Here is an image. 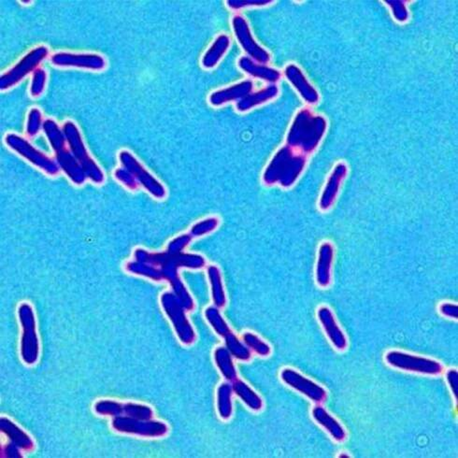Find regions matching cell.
I'll return each mask as SVG.
<instances>
[{"instance_id": "cell-1", "label": "cell", "mask_w": 458, "mask_h": 458, "mask_svg": "<svg viewBox=\"0 0 458 458\" xmlns=\"http://www.w3.org/2000/svg\"><path fill=\"white\" fill-rule=\"evenodd\" d=\"M134 257L139 262L150 264L158 268L166 280L171 285L173 293L179 298L187 311H193L195 304L192 296L180 281L178 269L187 268L201 269L206 265V260L201 255L196 254H185V253L171 252L167 250L162 253H150L144 249H137L134 252Z\"/></svg>"}, {"instance_id": "cell-2", "label": "cell", "mask_w": 458, "mask_h": 458, "mask_svg": "<svg viewBox=\"0 0 458 458\" xmlns=\"http://www.w3.org/2000/svg\"><path fill=\"white\" fill-rule=\"evenodd\" d=\"M327 128L324 117L308 109L300 110L288 130L287 145L304 155H311L319 146Z\"/></svg>"}, {"instance_id": "cell-3", "label": "cell", "mask_w": 458, "mask_h": 458, "mask_svg": "<svg viewBox=\"0 0 458 458\" xmlns=\"http://www.w3.org/2000/svg\"><path fill=\"white\" fill-rule=\"evenodd\" d=\"M307 163L306 155L285 145L277 151L263 172L264 185L293 187L303 174Z\"/></svg>"}, {"instance_id": "cell-4", "label": "cell", "mask_w": 458, "mask_h": 458, "mask_svg": "<svg viewBox=\"0 0 458 458\" xmlns=\"http://www.w3.org/2000/svg\"><path fill=\"white\" fill-rule=\"evenodd\" d=\"M42 129L55 151L56 163L58 164L59 168L67 175L72 183L82 185L87 177L76 158L72 155L71 150L67 149L66 137L63 130L53 119L45 120L43 122Z\"/></svg>"}, {"instance_id": "cell-5", "label": "cell", "mask_w": 458, "mask_h": 458, "mask_svg": "<svg viewBox=\"0 0 458 458\" xmlns=\"http://www.w3.org/2000/svg\"><path fill=\"white\" fill-rule=\"evenodd\" d=\"M62 130H63L65 137H66L69 150L82 167L86 177L92 182L96 183V185H101L105 180L103 171L89 155L85 142L83 141L82 134H80V129L78 128L76 124L72 122V121H67L64 123Z\"/></svg>"}, {"instance_id": "cell-6", "label": "cell", "mask_w": 458, "mask_h": 458, "mask_svg": "<svg viewBox=\"0 0 458 458\" xmlns=\"http://www.w3.org/2000/svg\"><path fill=\"white\" fill-rule=\"evenodd\" d=\"M385 361L392 368L408 373L423 374V375L437 376L443 371V365L437 360L407 354L396 350L385 355Z\"/></svg>"}, {"instance_id": "cell-7", "label": "cell", "mask_w": 458, "mask_h": 458, "mask_svg": "<svg viewBox=\"0 0 458 458\" xmlns=\"http://www.w3.org/2000/svg\"><path fill=\"white\" fill-rule=\"evenodd\" d=\"M161 305L167 316L171 321L178 338L183 344H192L196 339V333L188 321L182 303L173 292H165L161 296Z\"/></svg>"}, {"instance_id": "cell-8", "label": "cell", "mask_w": 458, "mask_h": 458, "mask_svg": "<svg viewBox=\"0 0 458 458\" xmlns=\"http://www.w3.org/2000/svg\"><path fill=\"white\" fill-rule=\"evenodd\" d=\"M48 55L49 50L44 45L37 46L26 53L12 69L1 75L0 77L1 90H8L13 87L29 74L39 69L40 64L47 58Z\"/></svg>"}, {"instance_id": "cell-9", "label": "cell", "mask_w": 458, "mask_h": 458, "mask_svg": "<svg viewBox=\"0 0 458 458\" xmlns=\"http://www.w3.org/2000/svg\"><path fill=\"white\" fill-rule=\"evenodd\" d=\"M5 144L18 155L23 156L29 162L36 166L37 168L42 169L46 174L55 176L59 173L60 168H59L58 164L45 153L36 149L33 145L29 144L28 139L15 133H9L5 137Z\"/></svg>"}, {"instance_id": "cell-10", "label": "cell", "mask_w": 458, "mask_h": 458, "mask_svg": "<svg viewBox=\"0 0 458 458\" xmlns=\"http://www.w3.org/2000/svg\"><path fill=\"white\" fill-rule=\"evenodd\" d=\"M119 160L123 168L130 171L132 175L136 178L139 185L144 187L151 196L158 201L166 198L165 187L153 175L151 174L130 152L126 150L121 151Z\"/></svg>"}, {"instance_id": "cell-11", "label": "cell", "mask_w": 458, "mask_h": 458, "mask_svg": "<svg viewBox=\"0 0 458 458\" xmlns=\"http://www.w3.org/2000/svg\"><path fill=\"white\" fill-rule=\"evenodd\" d=\"M19 318L23 325L22 337V355L26 363L33 364L39 355V339L36 332V320L32 307L28 303H23L18 309Z\"/></svg>"}, {"instance_id": "cell-12", "label": "cell", "mask_w": 458, "mask_h": 458, "mask_svg": "<svg viewBox=\"0 0 458 458\" xmlns=\"http://www.w3.org/2000/svg\"><path fill=\"white\" fill-rule=\"evenodd\" d=\"M232 28L234 34L242 49L252 58L253 60L258 64L266 65L271 60V56L266 50L261 47L254 37L252 36L250 26L248 25L246 19L241 15H234L232 18Z\"/></svg>"}, {"instance_id": "cell-13", "label": "cell", "mask_w": 458, "mask_h": 458, "mask_svg": "<svg viewBox=\"0 0 458 458\" xmlns=\"http://www.w3.org/2000/svg\"><path fill=\"white\" fill-rule=\"evenodd\" d=\"M112 425L119 432L144 437H162L168 433V427L164 423L135 419L128 416L117 417L113 420Z\"/></svg>"}, {"instance_id": "cell-14", "label": "cell", "mask_w": 458, "mask_h": 458, "mask_svg": "<svg viewBox=\"0 0 458 458\" xmlns=\"http://www.w3.org/2000/svg\"><path fill=\"white\" fill-rule=\"evenodd\" d=\"M281 379L288 387L305 396L314 403H322L327 398V392L324 388L292 368L282 370Z\"/></svg>"}, {"instance_id": "cell-15", "label": "cell", "mask_w": 458, "mask_h": 458, "mask_svg": "<svg viewBox=\"0 0 458 458\" xmlns=\"http://www.w3.org/2000/svg\"><path fill=\"white\" fill-rule=\"evenodd\" d=\"M55 66L78 67V69L102 71L106 67V60L98 53H72L60 52L51 56Z\"/></svg>"}, {"instance_id": "cell-16", "label": "cell", "mask_w": 458, "mask_h": 458, "mask_svg": "<svg viewBox=\"0 0 458 458\" xmlns=\"http://www.w3.org/2000/svg\"><path fill=\"white\" fill-rule=\"evenodd\" d=\"M347 174H348V166L344 161L339 162L334 167L330 177H328L327 183H325L324 189L321 194L319 203H318L321 211L328 212L332 208L337 198H338L342 183L346 179Z\"/></svg>"}, {"instance_id": "cell-17", "label": "cell", "mask_w": 458, "mask_h": 458, "mask_svg": "<svg viewBox=\"0 0 458 458\" xmlns=\"http://www.w3.org/2000/svg\"><path fill=\"white\" fill-rule=\"evenodd\" d=\"M317 317L331 344L339 351H344L348 347V339L337 322L331 309L328 306H321L317 311Z\"/></svg>"}, {"instance_id": "cell-18", "label": "cell", "mask_w": 458, "mask_h": 458, "mask_svg": "<svg viewBox=\"0 0 458 458\" xmlns=\"http://www.w3.org/2000/svg\"><path fill=\"white\" fill-rule=\"evenodd\" d=\"M335 258V247L332 242L324 241L318 250L315 280L318 287L327 288L332 281V266Z\"/></svg>"}, {"instance_id": "cell-19", "label": "cell", "mask_w": 458, "mask_h": 458, "mask_svg": "<svg viewBox=\"0 0 458 458\" xmlns=\"http://www.w3.org/2000/svg\"><path fill=\"white\" fill-rule=\"evenodd\" d=\"M285 76L292 83L300 93L301 98L308 104H316L319 101V94L312 83L307 80L303 71L295 64L288 65L285 69Z\"/></svg>"}, {"instance_id": "cell-20", "label": "cell", "mask_w": 458, "mask_h": 458, "mask_svg": "<svg viewBox=\"0 0 458 458\" xmlns=\"http://www.w3.org/2000/svg\"><path fill=\"white\" fill-rule=\"evenodd\" d=\"M254 83L251 80H244L229 87L214 91L209 96V102L212 106L221 107L229 102L239 101L253 92Z\"/></svg>"}, {"instance_id": "cell-21", "label": "cell", "mask_w": 458, "mask_h": 458, "mask_svg": "<svg viewBox=\"0 0 458 458\" xmlns=\"http://www.w3.org/2000/svg\"><path fill=\"white\" fill-rule=\"evenodd\" d=\"M312 417H314L317 424H319L321 427H324L328 431V433L330 434L334 441H338V443L346 441L347 433L344 427H342L338 420L334 418L331 414H328L327 409L323 408L322 406L317 405L314 407L312 409Z\"/></svg>"}, {"instance_id": "cell-22", "label": "cell", "mask_w": 458, "mask_h": 458, "mask_svg": "<svg viewBox=\"0 0 458 458\" xmlns=\"http://www.w3.org/2000/svg\"><path fill=\"white\" fill-rule=\"evenodd\" d=\"M239 67L245 74L250 76L258 78L266 82L275 83L281 78V74L277 69L266 67L265 65L258 64L247 56H242L239 60Z\"/></svg>"}, {"instance_id": "cell-23", "label": "cell", "mask_w": 458, "mask_h": 458, "mask_svg": "<svg viewBox=\"0 0 458 458\" xmlns=\"http://www.w3.org/2000/svg\"><path fill=\"white\" fill-rule=\"evenodd\" d=\"M279 94V89L275 85H269L268 87L257 92H252L249 95L237 102L236 109L238 112H246L253 108L266 103L271 99L276 98Z\"/></svg>"}, {"instance_id": "cell-24", "label": "cell", "mask_w": 458, "mask_h": 458, "mask_svg": "<svg viewBox=\"0 0 458 458\" xmlns=\"http://www.w3.org/2000/svg\"><path fill=\"white\" fill-rule=\"evenodd\" d=\"M229 46H230V39L228 35H219L212 42L211 47L204 53L203 58L201 59L202 67L205 69H211L217 67L228 52Z\"/></svg>"}, {"instance_id": "cell-25", "label": "cell", "mask_w": 458, "mask_h": 458, "mask_svg": "<svg viewBox=\"0 0 458 458\" xmlns=\"http://www.w3.org/2000/svg\"><path fill=\"white\" fill-rule=\"evenodd\" d=\"M232 389L234 394L238 396L248 408L254 412H260L262 409V398L246 382L237 379L233 382Z\"/></svg>"}, {"instance_id": "cell-26", "label": "cell", "mask_w": 458, "mask_h": 458, "mask_svg": "<svg viewBox=\"0 0 458 458\" xmlns=\"http://www.w3.org/2000/svg\"><path fill=\"white\" fill-rule=\"evenodd\" d=\"M214 360L220 373H222L223 378L228 382H234L238 379L236 366L234 365L232 355L225 347H219L215 350Z\"/></svg>"}, {"instance_id": "cell-27", "label": "cell", "mask_w": 458, "mask_h": 458, "mask_svg": "<svg viewBox=\"0 0 458 458\" xmlns=\"http://www.w3.org/2000/svg\"><path fill=\"white\" fill-rule=\"evenodd\" d=\"M208 277L212 287V301L218 309L223 308L226 305V296L223 289L222 275L217 266H210L208 268Z\"/></svg>"}, {"instance_id": "cell-28", "label": "cell", "mask_w": 458, "mask_h": 458, "mask_svg": "<svg viewBox=\"0 0 458 458\" xmlns=\"http://www.w3.org/2000/svg\"><path fill=\"white\" fill-rule=\"evenodd\" d=\"M232 385L222 384L217 390V409L221 418L228 420L232 416L233 406L231 397H232Z\"/></svg>"}, {"instance_id": "cell-29", "label": "cell", "mask_w": 458, "mask_h": 458, "mask_svg": "<svg viewBox=\"0 0 458 458\" xmlns=\"http://www.w3.org/2000/svg\"><path fill=\"white\" fill-rule=\"evenodd\" d=\"M223 338H225L226 348L228 350L232 357L239 361H249L252 358V351L245 346L244 342L239 341L232 331Z\"/></svg>"}, {"instance_id": "cell-30", "label": "cell", "mask_w": 458, "mask_h": 458, "mask_svg": "<svg viewBox=\"0 0 458 458\" xmlns=\"http://www.w3.org/2000/svg\"><path fill=\"white\" fill-rule=\"evenodd\" d=\"M126 271L130 273L139 275V276L146 277L148 279L153 280L155 282H161L163 280L160 271L155 266L150 265L139 261H132L126 264Z\"/></svg>"}, {"instance_id": "cell-31", "label": "cell", "mask_w": 458, "mask_h": 458, "mask_svg": "<svg viewBox=\"0 0 458 458\" xmlns=\"http://www.w3.org/2000/svg\"><path fill=\"white\" fill-rule=\"evenodd\" d=\"M205 316H206L207 321H208L210 325H212V328H214V330L218 335L223 338V337L230 332V328H229L228 323L223 319L217 307L212 306L207 308L206 311H205Z\"/></svg>"}, {"instance_id": "cell-32", "label": "cell", "mask_w": 458, "mask_h": 458, "mask_svg": "<svg viewBox=\"0 0 458 458\" xmlns=\"http://www.w3.org/2000/svg\"><path fill=\"white\" fill-rule=\"evenodd\" d=\"M242 341H244L245 346L255 352V354L260 355V357H269L271 354V346L266 342L264 341L260 337L255 335V333L246 332L242 335Z\"/></svg>"}, {"instance_id": "cell-33", "label": "cell", "mask_w": 458, "mask_h": 458, "mask_svg": "<svg viewBox=\"0 0 458 458\" xmlns=\"http://www.w3.org/2000/svg\"><path fill=\"white\" fill-rule=\"evenodd\" d=\"M1 423V425H5V428L2 427L3 432L7 433L19 447H23L25 449L32 448L33 444H32L31 439L23 431L19 430L13 423L8 421L7 419H2Z\"/></svg>"}, {"instance_id": "cell-34", "label": "cell", "mask_w": 458, "mask_h": 458, "mask_svg": "<svg viewBox=\"0 0 458 458\" xmlns=\"http://www.w3.org/2000/svg\"><path fill=\"white\" fill-rule=\"evenodd\" d=\"M219 219L217 217H209L196 223L190 229V235L192 238L202 237L214 232L219 226Z\"/></svg>"}, {"instance_id": "cell-35", "label": "cell", "mask_w": 458, "mask_h": 458, "mask_svg": "<svg viewBox=\"0 0 458 458\" xmlns=\"http://www.w3.org/2000/svg\"><path fill=\"white\" fill-rule=\"evenodd\" d=\"M123 412L126 416L139 420H151L153 414V409L150 407L142 404H126L123 406Z\"/></svg>"}, {"instance_id": "cell-36", "label": "cell", "mask_w": 458, "mask_h": 458, "mask_svg": "<svg viewBox=\"0 0 458 458\" xmlns=\"http://www.w3.org/2000/svg\"><path fill=\"white\" fill-rule=\"evenodd\" d=\"M46 82H47V72L42 67H39L33 72L31 85V95L37 98L44 91Z\"/></svg>"}, {"instance_id": "cell-37", "label": "cell", "mask_w": 458, "mask_h": 458, "mask_svg": "<svg viewBox=\"0 0 458 458\" xmlns=\"http://www.w3.org/2000/svg\"><path fill=\"white\" fill-rule=\"evenodd\" d=\"M42 113L37 108H32L28 112V123H26V133L29 137H35L42 128Z\"/></svg>"}, {"instance_id": "cell-38", "label": "cell", "mask_w": 458, "mask_h": 458, "mask_svg": "<svg viewBox=\"0 0 458 458\" xmlns=\"http://www.w3.org/2000/svg\"><path fill=\"white\" fill-rule=\"evenodd\" d=\"M114 177L129 190H136L139 187V183L137 182L136 178L125 168L117 169L114 171Z\"/></svg>"}, {"instance_id": "cell-39", "label": "cell", "mask_w": 458, "mask_h": 458, "mask_svg": "<svg viewBox=\"0 0 458 458\" xmlns=\"http://www.w3.org/2000/svg\"><path fill=\"white\" fill-rule=\"evenodd\" d=\"M272 3L271 0H229L226 2L228 8L238 10L244 8L266 6Z\"/></svg>"}, {"instance_id": "cell-40", "label": "cell", "mask_w": 458, "mask_h": 458, "mask_svg": "<svg viewBox=\"0 0 458 458\" xmlns=\"http://www.w3.org/2000/svg\"><path fill=\"white\" fill-rule=\"evenodd\" d=\"M387 4L392 8L393 15L398 22H405L409 17L406 6L403 1H387Z\"/></svg>"}, {"instance_id": "cell-41", "label": "cell", "mask_w": 458, "mask_h": 458, "mask_svg": "<svg viewBox=\"0 0 458 458\" xmlns=\"http://www.w3.org/2000/svg\"><path fill=\"white\" fill-rule=\"evenodd\" d=\"M439 311L443 316L451 320L458 319V306L455 303H443L439 307Z\"/></svg>"}, {"instance_id": "cell-42", "label": "cell", "mask_w": 458, "mask_h": 458, "mask_svg": "<svg viewBox=\"0 0 458 458\" xmlns=\"http://www.w3.org/2000/svg\"><path fill=\"white\" fill-rule=\"evenodd\" d=\"M446 381L448 382L450 389L454 396L455 401H457V388H458V373L457 370H449L446 373Z\"/></svg>"}, {"instance_id": "cell-43", "label": "cell", "mask_w": 458, "mask_h": 458, "mask_svg": "<svg viewBox=\"0 0 458 458\" xmlns=\"http://www.w3.org/2000/svg\"><path fill=\"white\" fill-rule=\"evenodd\" d=\"M339 457H347V458H349V457H350V455H346V452H341V454L339 455Z\"/></svg>"}, {"instance_id": "cell-44", "label": "cell", "mask_w": 458, "mask_h": 458, "mask_svg": "<svg viewBox=\"0 0 458 458\" xmlns=\"http://www.w3.org/2000/svg\"><path fill=\"white\" fill-rule=\"evenodd\" d=\"M21 3L29 4V3H31V0H28V1H21Z\"/></svg>"}]
</instances>
